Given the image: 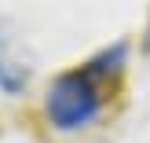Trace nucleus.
<instances>
[{
	"mask_svg": "<svg viewBox=\"0 0 150 143\" xmlns=\"http://www.w3.org/2000/svg\"><path fill=\"white\" fill-rule=\"evenodd\" d=\"M121 66H125V44H114L110 51H103V55H95L92 63L84 66V70L92 73L95 81H106V77H117V73H121Z\"/></svg>",
	"mask_w": 150,
	"mask_h": 143,
	"instance_id": "2",
	"label": "nucleus"
},
{
	"mask_svg": "<svg viewBox=\"0 0 150 143\" xmlns=\"http://www.w3.org/2000/svg\"><path fill=\"white\" fill-rule=\"evenodd\" d=\"M44 110H48L51 125L62 129V132L84 129V125H92L95 117H99V110H103V88H99V81H95L88 70L62 73V77L51 81Z\"/></svg>",
	"mask_w": 150,
	"mask_h": 143,
	"instance_id": "1",
	"label": "nucleus"
},
{
	"mask_svg": "<svg viewBox=\"0 0 150 143\" xmlns=\"http://www.w3.org/2000/svg\"><path fill=\"white\" fill-rule=\"evenodd\" d=\"M26 85V73L18 70V66H11L4 59V48H0V88H4V92H18V88Z\"/></svg>",
	"mask_w": 150,
	"mask_h": 143,
	"instance_id": "3",
	"label": "nucleus"
},
{
	"mask_svg": "<svg viewBox=\"0 0 150 143\" xmlns=\"http://www.w3.org/2000/svg\"><path fill=\"white\" fill-rule=\"evenodd\" d=\"M146 51H150V26H146Z\"/></svg>",
	"mask_w": 150,
	"mask_h": 143,
	"instance_id": "4",
	"label": "nucleus"
}]
</instances>
